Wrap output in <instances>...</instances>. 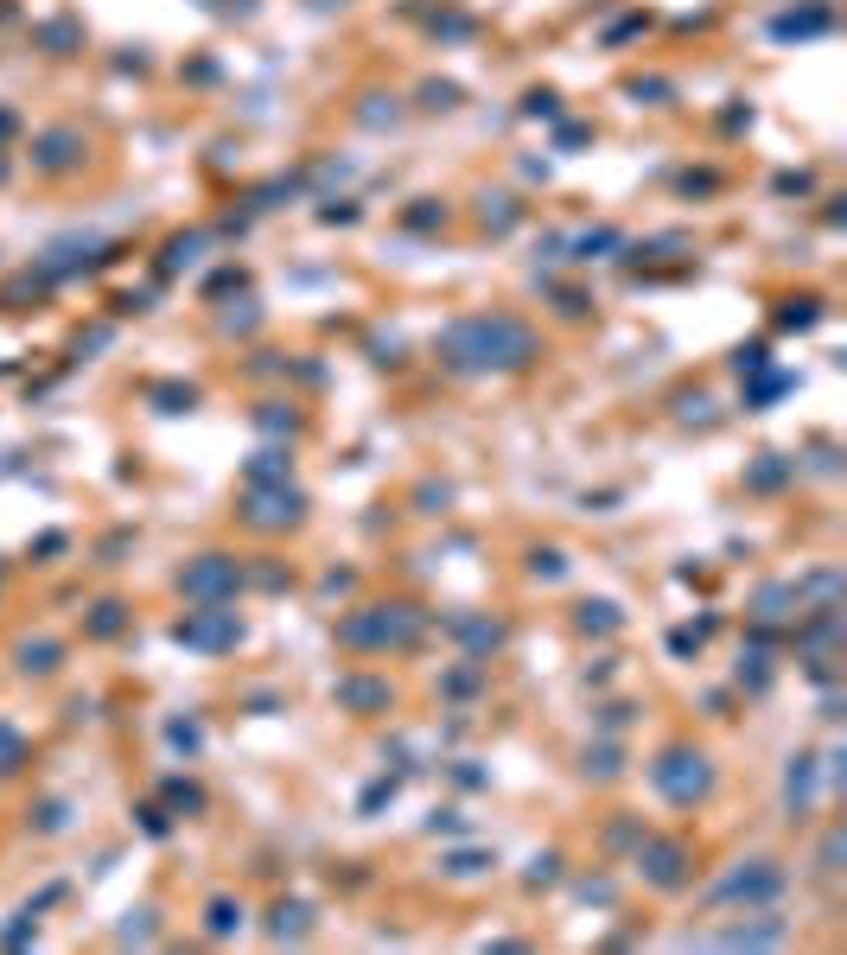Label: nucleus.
I'll return each mask as SVG.
<instances>
[{
  "mask_svg": "<svg viewBox=\"0 0 847 955\" xmlns=\"http://www.w3.org/2000/svg\"><path fill=\"white\" fill-rule=\"evenodd\" d=\"M535 332L523 319H510V312H472V319L446 325L440 338V363L459 376H491V370H523L535 363Z\"/></svg>",
  "mask_w": 847,
  "mask_h": 955,
  "instance_id": "nucleus-1",
  "label": "nucleus"
},
{
  "mask_svg": "<svg viewBox=\"0 0 847 955\" xmlns=\"http://www.w3.org/2000/svg\"><path fill=\"white\" fill-rule=\"evenodd\" d=\"M414 637H421L414 605H363V612L338 618V644H351V650H408Z\"/></svg>",
  "mask_w": 847,
  "mask_h": 955,
  "instance_id": "nucleus-2",
  "label": "nucleus"
},
{
  "mask_svg": "<svg viewBox=\"0 0 847 955\" xmlns=\"http://www.w3.org/2000/svg\"><path fill=\"white\" fill-rule=\"evenodd\" d=\"M650 784L676 809H695V803H707V790H714V758L695 752V745H669V752L650 764Z\"/></svg>",
  "mask_w": 847,
  "mask_h": 955,
  "instance_id": "nucleus-3",
  "label": "nucleus"
},
{
  "mask_svg": "<svg viewBox=\"0 0 847 955\" xmlns=\"http://www.w3.org/2000/svg\"><path fill=\"white\" fill-rule=\"evenodd\" d=\"M172 637H179L185 650L217 656V650H236L242 644V618L230 612V605H204V612H185L179 624H172Z\"/></svg>",
  "mask_w": 847,
  "mask_h": 955,
  "instance_id": "nucleus-4",
  "label": "nucleus"
},
{
  "mask_svg": "<svg viewBox=\"0 0 847 955\" xmlns=\"http://www.w3.org/2000/svg\"><path fill=\"white\" fill-rule=\"evenodd\" d=\"M777 892H784V866L777 860H739L714 885V905H771Z\"/></svg>",
  "mask_w": 847,
  "mask_h": 955,
  "instance_id": "nucleus-5",
  "label": "nucleus"
},
{
  "mask_svg": "<svg viewBox=\"0 0 847 955\" xmlns=\"http://www.w3.org/2000/svg\"><path fill=\"white\" fill-rule=\"evenodd\" d=\"M637 873H644L656 892H682L688 885V847L663 841V835H644L637 841Z\"/></svg>",
  "mask_w": 847,
  "mask_h": 955,
  "instance_id": "nucleus-6",
  "label": "nucleus"
},
{
  "mask_svg": "<svg viewBox=\"0 0 847 955\" xmlns=\"http://www.w3.org/2000/svg\"><path fill=\"white\" fill-rule=\"evenodd\" d=\"M179 586H185L192 599H204V605H223V599L242 586V573H236V561H223V554H204V561H192V567L179 573Z\"/></svg>",
  "mask_w": 847,
  "mask_h": 955,
  "instance_id": "nucleus-7",
  "label": "nucleus"
},
{
  "mask_svg": "<svg viewBox=\"0 0 847 955\" xmlns=\"http://www.w3.org/2000/svg\"><path fill=\"white\" fill-rule=\"evenodd\" d=\"M300 491H262V484H249V497H242V523H255V529H287V523H300Z\"/></svg>",
  "mask_w": 847,
  "mask_h": 955,
  "instance_id": "nucleus-8",
  "label": "nucleus"
},
{
  "mask_svg": "<svg viewBox=\"0 0 847 955\" xmlns=\"http://www.w3.org/2000/svg\"><path fill=\"white\" fill-rule=\"evenodd\" d=\"M32 166H39V172H71V166H83V134H77V128H51V134H39V153H32Z\"/></svg>",
  "mask_w": 847,
  "mask_h": 955,
  "instance_id": "nucleus-9",
  "label": "nucleus"
},
{
  "mask_svg": "<svg viewBox=\"0 0 847 955\" xmlns=\"http://www.w3.org/2000/svg\"><path fill=\"white\" fill-rule=\"evenodd\" d=\"M809 790H816V758H790V784H784L790 822H803V815H809Z\"/></svg>",
  "mask_w": 847,
  "mask_h": 955,
  "instance_id": "nucleus-10",
  "label": "nucleus"
},
{
  "mask_svg": "<svg viewBox=\"0 0 847 955\" xmlns=\"http://www.w3.org/2000/svg\"><path fill=\"white\" fill-rule=\"evenodd\" d=\"M306 917H313L306 905H274V924H268V936H274V943H300V936H306Z\"/></svg>",
  "mask_w": 847,
  "mask_h": 955,
  "instance_id": "nucleus-11",
  "label": "nucleus"
},
{
  "mask_svg": "<svg viewBox=\"0 0 847 955\" xmlns=\"http://www.w3.org/2000/svg\"><path fill=\"white\" fill-rule=\"evenodd\" d=\"M720 943L726 949H771V943H784V930L777 924H746V930H720Z\"/></svg>",
  "mask_w": 847,
  "mask_h": 955,
  "instance_id": "nucleus-12",
  "label": "nucleus"
},
{
  "mask_svg": "<svg viewBox=\"0 0 847 955\" xmlns=\"http://www.w3.org/2000/svg\"><path fill=\"white\" fill-rule=\"evenodd\" d=\"M338 701L344 707H389V688L383 682H357L351 675V682H338Z\"/></svg>",
  "mask_w": 847,
  "mask_h": 955,
  "instance_id": "nucleus-13",
  "label": "nucleus"
},
{
  "mask_svg": "<svg viewBox=\"0 0 847 955\" xmlns=\"http://www.w3.org/2000/svg\"><path fill=\"white\" fill-rule=\"evenodd\" d=\"M20 669H26V675H51V669H58V644H51V637L20 644Z\"/></svg>",
  "mask_w": 847,
  "mask_h": 955,
  "instance_id": "nucleus-14",
  "label": "nucleus"
},
{
  "mask_svg": "<svg viewBox=\"0 0 847 955\" xmlns=\"http://www.w3.org/2000/svg\"><path fill=\"white\" fill-rule=\"evenodd\" d=\"M242 924V905H230V898H211V911H204V930L211 936H230Z\"/></svg>",
  "mask_w": 847,
  "mask_h": 955,
  "instance_id": "nucleus-15",
  "label": "nucleus"
},
{
  "mask_svg": "<svg viewBox=\"0 0 847 955\" xmlns=\"http://www.w3.org/2000/svg\"><path fill=\"white\" fill-rule=\"evenodd\" d=\"M121 624H128V612H121L115 599H102L90 612V637H121Z\"/></svg>",
  "mask_w": 847,
  "mask_h": 955,
  "instance_id": "nucleus-16",
  "label": "nucleus"
},
{
  "mask_svg": "<svg viewBox=\"0 0 847 955\" xmlns=\"http://www.w3.org/2000/svg\"><path fill=\"white\" fill-rule=\"evenodd\" d=\"M828 26V13H784L777 20V39H809V32H822Z\"/></svg>",
  "mask_w": 847,
  "mask_h": 955,
  "instance_id": "nucleus-17",
  "label": "nucleus"
},
{
  "mask_svg": "<svg viewBox=\"0 0 847 955\" xmlns=\"http://www.w3.org/2000/svg\"><path fill=\"white\" fill-rule=\"evenodd\" d=\"M784 605H797V586H765V593H758V618L777 624V618H784Z\"/></svg>",
  "mask_w": 847,
  "mask_h": 955,
  "instance_id": "nucleus-18",
  "label": "nucleus"
},
{
  "mask_svg": "<svg viewBox=\"0 0 847 955\" xmlns=\"http://www.w3.org/2000/svg\"><path fill=\"white\" fill-rule=\"evenodd\" d=\"M580 631H618V605L586 599V605H580Z\"/></svg>",
  "mask_w": 847,
  "mask_h": 955,
  "instance_id": "nucleus-19",
  "label": "nucleus"
},
{
  "mask_svg": "<svg viewBox=\"0 0 847 955\" xmlns=\"http://www.w3.org/2000/svg\"><path fill=\"white\" fill-rule=\"evenodd\" d=\"M26 764V739L13 733V726H0V777H13Z\"/></svg>",
  "mask_w": 847,
  "mask_h": 955,
  "instance_id": "nucleus-20",
  "label": "nucleus"
},
{
  "mask_svg": "<svg viewBox=\"0 0 847 955\" xmlns=\"http://www.w3.org/2000/svg\"><path fill=\"white\" fill-rule=\"evenodd\" d=\"M459 637L472 650H497V644H504V631H497V624H478V618H459Z\"/></svg>",
  "mask_w": 847,
  "mask_h": 955,
  "instance_id": "nucleus-21",
  "label": "nucleus"
},
{
  "mask_svg": "<svg viewBox=\"0 0 847 955\" xmlns=\"http://www.w3.org/2000/svg\"><path fill=\"white\" fill-rule=\"evenodd\" d=\"M586 771H593V777H618V752H612V745H599V752H586Z\"/></svg>",
  "mask_w": 847,
  "mask_h": 955,
  "instance_id": "nucleus-22",
  "label": "nucleus"
},
{
  "mask_svg": "<svg viewBox=\"0 0 847 955\" xmlns=\"http://www.w3.org/2000/svg\"><path fill=\"white\" fill-rule=\"evenodd\" d=\"M478 866H484L478 854H453V860H446V873H453V879H472V873H478Z\"/></svg>",
  "mask_w": 847,
  "mask_h": 955,
  "instance_id": "nucleus-23",
  "label": "nucleus"
},
{
  "mask_svg": "<svg viewBox=\"0 0 847 955\" xmlns=\"http://www.w3.org/2000/svg\"><path fill=\"white\" fill-rule=\"evenodd\" d=\"M166 796H172V803H179V809H198V803H204V796H198V790H192V784H172V790H166Z\"/></svg>",
  "mask_w": 847,
  "mask_h": 955,
  "instance_id": "nucleus-24",
  "label": "nucleus"
},
{
  "mask_svg": "<svg viewBox=\"0 0 847 955\" xmlns=\"http://www.w3.org/2000/svg\"><path fill=\"white\" fill-rule=\"evenodd\" d=\"M313 7H338V0H313Z\"/></svg>",
  "mask_w": 847,
  "mask_h": 955,
  "instance_id": "nucleus-25",
  "label": "nucleus"
}]
</instances>
